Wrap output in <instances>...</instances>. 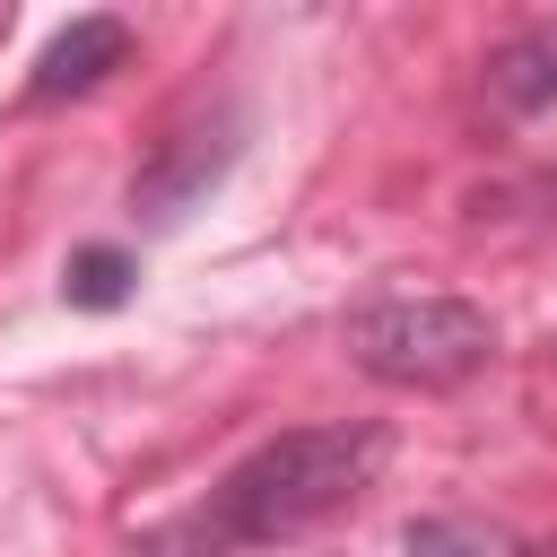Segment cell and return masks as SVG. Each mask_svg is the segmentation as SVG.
<instances>
[{"mask_svg":"<svg viewBox=\"0 0 557 557\" xmlns=\"http://www.w3.org/2000/svg\"><path fill=\"white\" fill-rule=\"evenodd\" d=\"M235 148H244V113H235V104L183 113V122L148 148V165L131 174V218H139V226H183V218L226 183Z\"/></svg>","mask_w":557,"mask_h":557,"instance_id":"cell-3","label":"cell"},{"mask_svg":"<svg viewBox=\"0 0 557 557\" xmlns=\"http://www.w3.org/2000/svg\"><path fill=\"white\" fill-rule=\"evenodd\" d=\"M122 61H131V26H122V17H70V26L44 44V61H35V104L87 96V87H104Z\"/></svg>","mask_w":557,"mask_h":557,"instance_id":"cell-4","label":"cell"},{"mask_svg":"<svg viewBox=\"0 0 557 557\" xmlns=\"http://www.w3.org/2000/svg\"><path fill=\"white\" fill-rule=\"evenodd\" d=\"M383 461V426H296L270 435L261 453H244L209 505L157 522L131 540V557H235V548H270L296 540L305 522L339 513Z\"/></svg>","mask_w":557,"mask_h":557,"instance_id":"cell-1","label":"cell"},{"mask_svg":"<svg viewBox=\"0 0 557 557\" xmlns=\"http://www.w3.org/2000/svg\"><path fill=\"white\" fill-rule=\"evenodd\" d=\"M400 548H409V557H522L513 531H496L487 513H418V522L400 531Z\"/></svg>","mask_w":557,"mask_h":557,"instance_id":"cell-6","label":"cell"},{"mask_svg":"<svg viewBox=\"0 0 557 557\" xmlns=\"http://www.w3.org/2000/svg\"><path fill=\"white\" fill-rule=\"evenodd\" d=\"M487 87L513 104V113H540L548 96H557V44H540V35H522V44H505L496 61H487Z\"/></svg>","mask_w":557,"mask_h":557,"instance_id":"cell-7","label":"cell"},{"mask_svg":"<svg viewBox=\"0 0 557 557\" xmlns=\"http://www.w3.org/2000/svg\"><path fill=\"white\" fill-rule=\"evenodd\" d=\"M131 287H139V261L122 244H78L70 270H61V296L78 313H113V305H131Z\"/></svg>","mask_w":557,"mask_h":557,"instance_id":"cell-5","label":"cell"},{"mask_svg":"<svg viewBox=\"0 0 557 557\" xmlns=\"http://www.w3.org/2000/svg\"><path fill=\"white\" fill-rule=\"evenodd\" d=\"M339 348L400 392H453L496 357V322L470 296H366L339 322Z\"/></svg>","mask_w":557,"mask_h":557,"instance_id":"cell-2","label":"cell"}]
</instances>
